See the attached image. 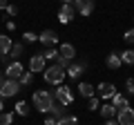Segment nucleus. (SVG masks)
I'll use <instances>...</instances> for the list:
<instances>
[{"mask_svg": "<svg viewBox=\"0 0 134 125\" xmlns=\"http://www.w3.org/2000/svg\"><path fill=\"white\" fill-rule=\"evenodd\" d=\"M31 101H34V107L38 112L49 114V110H52V105H54V94L47 92V89H38V92H34Z\"/></svg>", "mask_w": 134, "mask_h": 125, "instance_id": "nucleus-1", "label": "nucleus"}, {"mask_svg": "<svg viewBox=\"0 0 134 125\" xmlns=\"http://www.w3.org/2000/svg\"><path fill=\"white\" fill-rule=\"evenodd\" d=\"M65 76H67V72L63 67H58V65H49V67L43 72L45 83H49V85H60V83L65 81Z\"/></svg>", "mask_w": 134, "mask_h": 125, "instance_id": "nucleus-2", "label": "nucleus"}, {"mask_svg": "<svg viewBox=\"0 0 134 125\" xmlns=\"http://www.w3.org/2000/svg\"><path fill=\"white\" fill-rule=\"evenodd\" d=\"M52 94H54V101H56V103H60V105H65V107L74 103V92L69 89L67 85H58L56 89L52 92Z\"/></svg>", "mask_w": 134, "mask_h": 125, "instance_id": "nucleus-3", "label": "nucleus"}, {"mask_svg": "<svg viewBox=\"0 0 134 125\" xmlns=\"http://www.w3.org/2000/svg\"><path fill=\"white\" fill-rule=\"evenodd\" d=\"M20 81H16V78H5V83L0 85V98H11L16 96V94H20Z\"/></svg>", "mask_w": 134, "mask_h": 125, "instance_id": "nucleus-4", "label": "nucleus"}, {"mask_svg": "<svg viewBox=\"0 0 134 125\" xmlns=\"http://www.w3.org/2000/svg\"><path fill=\"white\" fill-rule=\"evenodd\" d=\"M116 94V87L112 85V83H98L96 85V96L100 98V101H107V98H112Z\"/></svg>", "mask_w": 134, "mask_h": 125, "instance_id": "nucleus-5", "label": "nucleus"}, {"mask_svg": "<svg viewBox=\"0 0 134 125\" xmlns=\"http://www.w3.org/2000/svg\"><path fill=\"white\" fill-rule=\"evenodd\" d=\"M23 74H25V67H23L20 60H14V62H9L5 67V78H16V81H18Z\"/></svg>", "mask_w": 134, "mask_h": 125, "instance_id": "nucleus-6", "label": "nucleus"}, {"mask_svg": "<svg viewBox=\"0 0 134 125\" xmlns=\"http://www.w3.org/2000/svg\"><path fill=\"white\" fill-rule=\"evenodd\" d=\"M85 69H87V60L83 58V60H78V62H74V65H69V67H67V76L72 78V81H78V78H81V74L85 72Z\"/></svg>", "mask_w": 134, "mask_h": 125, "instance_id": "nucleus-7", "label": "nucleus"}, {"mask_svg": "<svg viewBox=\"0 0 134 125\" xmlns=\"http://www.w3.org/2000/svg\"><path fill=\"white\" fill-rule=\"evenodd\" d=\"M74 16H76V9H74V5H63L60 9H58V22L67 25V22H72Z\"/></svg>", "mask_w": 134, "mask_h": 125, "instance_id": "nucleus-8", "label": "nucleus"}, {"mask_svg": "<svg viewBox=\"0 0 134 125\" xmlns=\"http://www.w3.org/2000/svg\"><path fill=\"white\" fill-rule=\"evenodd\" d=\"M72 5L76 9V14H81V16H90L94 11V0H74Z\"/></svg>", "mask_w": 134, "mask_h": 125, "instance_id": "nucleus-9", "label": "nucleus"}, {"mask_svg": "<svg viewBox=\"0 0 134 125\" xmlns=\"http://www.w3.org/2000/svg\"><path fill=\"white\" fill-rule=\"evenodd\" d=\"M116 123L119 125H134V107H125V110L116 112Z\"/></svg>", "mask_w": 134, "mask_h": 125, "instance_id": "nucleus-10", "label": "nucleus"}, {"mask_svg": "<svg viewBox=\"0 0 134 125\" xmlns=\"http://www.w3.org/2000/svg\"><path fill=\"white\" fill-rule=\"evenodd\" d=\"M45 62H47V60H45L43 52L34 54V56L29 58V72H34V74H36V72H45Z\"/></svg>", "mask_w": 134, "mask_h": 125, "instance_id": "nucleus-11", "label": "nucleus"}, {"mask_svg": "<svg viewBox=\"0 0 134 125\" xmlns=\"http://www.w3.org/2000/svg\"><path fill=\"white\" fill-rule=\"evenodd\" d=\"M38 43H43L45 47H52V45H56V43H58L56 31H52V29H45L43 34H38Z\"/></svg>", "mask_w": 134, "mask_h": 125, "instance_id": "nucleus-12", "label": "nucleus"}, {"mask_svg": "<svg viewBox=\"0 0 134 125\" xmlns=\"http://www.w3.org/2000/svg\"><path fill=\"white\" fill-rule=\"evenodd\" d=\"M78 94L83 98H92V96H96V87L92 83H78Z\"/></svg>", "mask_w": 134, "mask_h": 125, "instance_id": "nucleus-13", "label": "nucleus"}, {"mask_svg": "<svg viewBox=\"0 0 134 125\" xmlns=\"http://www.w3.org/2000/svg\"><path fill=\"white\" fill-rule=\"evenodd\" d=\"M112 105L121 112V110H125V107H130V101H127V96H123V94H119V92H116L114 96H112Z\"/></svg>", "mask_w": 134, "mask_h": 125, "instance_id": "nucleus-14", "label": "nucleus"}, {"mask_svg": "<svg viewBox=\"0 0 134 125\" xmlns=\"http://www.w3.org/2000/svg\"><path fill=\"white\" fill-rule=\"evenodd\" d=\"M58 54H60L63 58H67V60H72V58L76 56V47H74V45H69V43H63L60 49H58Z\"/></svg>", "mask_w": 134, "mask_h": 125, "instance_id": "nucleus-15", "label": "nucleus"}, {"mask_svg": "<svg viewBox=\"0 0 134 125\" xmlns=\"http://www.w3.org/2000/svg\"><path fill=\"white\" fill-rule=\"evenodd\" d=\"M98 110H100V116H103L105 121L114 118V116H116V112H119L114 105H112V103H103V107H98Z\"/></svg>", "mask_w": 134, "mask_h": 125, "instance_id": "nucleus-16", "label": "nucleus"}, {"mask_svg": "<svg viewBox=\"0 0 134 125\" xmlns=\"http://www.w3.org/2000/svg\"><path fill=\"white\" fill-rule=\"evenodd\" d=\"M121 62H123V60H121V54H119V52H112L110 56H107L105 65H107L110 69H121Z\"/></svg>", "mask_w": 134, "mask_h": 125, "instance_id": "nucleus-17", "label": "nucleus"}, {"mask_svg": "<svg viewBox=\"0 0 134 125\" xmlns=\"http://www.w3.org/2000/svg\"><path fill=\"white\" fill-rule=\"evenodd\" d=\"M49 114L54 116V118H63V116H67V107L65 105H60V103H56L54 101V105H52V110H49Z\"/></svg>", "mask_w": 134, "mask_h": 125, "instance_id": "nucleus-18", "label": "nucleus"}, {"mask_svg": "<svg viewBox=\"0 0 134 125\" xmlns=\"http://www.w3.org/2000/svg\"><path fill=\"white\" fill-rule=\"evenodd\" d=\"M11 45H14V40L9 38L7 34H0V54H9Z\"/></svg>", "mask_w": 134, "mask_h": 125, "instance_id": "nucleus-19", "label": "nucleus"}, {"mask_svg": "<svg viewBox=\"0 0 134 125\" xmlns=\"http://www.w3.org/2000/svg\"><path fill=\"white\" fill-rule=\"evenodd\" d=\"M25 54V47H23V43H14L11 45V49H9V56L14 58V60H18L20 56Z\"/></svg>", "mask_w": 134, "mask_h": 125, "instance_id": "nucleus-20", "label": "nucleus"}, {"mask_svg": "<svg viewBox=\"0 0 134 125\" xmlns=\"http://www.w3.org/2000/svg\"><path fill=\"white\" fill-rule=\"evenodd\" d=\"M14 110H16V114H18V116H29V103L27 101H18Z\"/></svg>", "mask_w": 134, "mask_h": 125, "instance_id": "nucleus-21", "label": "nucleus"}, {"mask_svg": "<svg viewBox=\"0 0 134 125\" xmlns=\"http://www.w3.org/2000/svg\"><path fill=\"white\" fill-rule=\"evenodd\" d=\"M18 81H20V85H23V87H29V85L34 83V72H25Z\"/></svg>", "mask_w": 134, "mask_h": 125, "instance_id": "nucleus-22", "label": "nucleus"}, {"mask_svg": "<svg viewBox=\"0 0 134 125\" xmlns=\"http://www.w3.org/2000/svg\"><path fill=\"white\" fill-rule=\"evenodd\" d=\"M43 56H45V60H56L58 56H60V54H58V49H54V47H47L43 52Z\"/></svg>", "mask_w": 134, "mask_h": 125, "instance_id": "nucleus-23", "label": "nucleus"}, {"mask_svg": "<svg viewBox=\"0 0 134 125\" xmlns=\"http://www.w3.org/2000/svg\"><path fill=\"white\" fill-rule=\"evenodd\" d=\"M121 60L125 62V65H134V49H127V52L121 54Z\"/></svg>", "mask_w": 134, "mask_h": 125, "instance_id": "nucleus-24", "label": "nucleus"}, {"mask_svg": "<svg viewBox=\"0 0 134 125\" xmlns=\"http://www.w3.org/2000/svg\"><path fill=\"white\" fill-rule=\"evenodd\" d=\"M56 125H78V118L76 116H63L56 121Z\"/></svg>", "mask_w": 134, "mask_h": 125, "instance_id": "nucleus-25", "label": "nucleus"}, {"mask_svg": "<svg viewBox=\"0 0 134 125\" xmlns=\"http://www.w3.org/2000/svg\"><path fill=\"white\" fill-rule=\"evenodd\" d=\"M14 123V114L9 112H0V125H11Z\"/></svg>", "mask_w": 134, "mask_h": 125, "instance_id": "nucleus-26", "label": "nucleus"}, {"mask_svg": "<svg viewBox=\"0 0 134 125\" xmlns=\"http://www.w3.org/2000/svg\"><path fill=\"white\" fill-rule=\"evenodd\" d=\"M98 107H100V98H98V96L87 98V110H92V112H94V110H98Z\"/></svg>", "mask_w": 134, "mask_h": 125, "instance_id": "nucleus-27", "label": "nucleus"}, {"mask_svg": "<svg viewBox=\"0 0 134 125\" xmlns=\"http://www.w3.org/2000/svg\"><path fill=\"white\" fill-rule=\"evenodd\" d=\"M38 40V34H34V31H25L23 34V43H36Z\"/></svg>", "mask_w": 134, "mask_h": 125, "instance_id": "nucleus-28", "label": "nucleus"}, {"mask_svg": "<svg viewBox=\"0 0 134 125\" xmlns=\"http://www.w3.org/2000/svg\"><path fill=\"white\" fill-rule=\"evenodd\" d=\"M123 38H125V43L134 45V27H132V29H127V31H125V36H123Z\"/></svg>", "mask_w": 134, "mask_h": 125, "instance_id": "nucleus-29", "label": "nucleus"}, {"mask_svg": "<svg viewBox=\"0 0 134 125\" xmlns=\"http://www.w3.org/2000/svg\"><path fill=\"white\" fill-rule=\"evenodd\" d=\"M125 89H127L130 96H134V78H127V81H125Z\"/></svg>", "mask_w": 134, "mask_h": 125, "instance_id": "nucleus-30", "label": "nucleus"}, {"mask_svg": "<svg viewBox=\"0 0 134 125\" xmlns=\"http://www.w3.org/2000/svg\"><path fill=\"white\" fill-rule=\"evenodd\" d=\"M7 14H9V16H16V14H18V7H16V5H7Z\"/></svg>", "mask_w": 134, "mask_h": 125, "instance_id": "nucleus-31", "label": "nucleus"}, {"mask_svg": "<svg viewBox=\"0 0 134 125\" xmlns=\"http://www.w3.org/2000/svg\"><path fill=\"white\" fill-rule=\"evenodd\" d=\"M0 60L5 62V65H9V62H14V60H11V56H9V54H0Z\"/></svg>", "mask_w": 134, "mask_h": 125, "instance_id": "nucleus-32", "label": "nucleus"}, {"mask_svg": "<svg viewBox=\"0 0 134 125\" xmlns=\"http://www.w3.org/2000/svg\"><path fill=\"white\" fill-rule=\"evenodd\" d=\"M45 125H56V118H54L52 114H47L45 116Z\"/></svg>", "mask_w": 134, "mask_h": 125, "instance_id": "nucleus-33", "label": "nucleus"}, {"mask_svg": "<svg viewBox=\"0 0 134 125\" xmlns=\"http://www.w3.org/2000/svg\"><path fill=\"white\" fill-rule=\"evenodd\" d=\"M7 29H9V31H11V29H16V22H14V20H9V22H7Z\"/></svg>", "mask_w": 134, "mask_h": 125, "instance_id": "nucleus-34", "label": "nucleus"}, {"mask_svg": "<svg viewBox=\"0 0 134 125\" xmlns=\"http://www.w3.org/2000/svg\"><path fill=\"white\" fill-rule=\"evenodd\" d=\"M7 5H9V0H0V9H7Z\"/></svg>", "mask_w": 134, "mask_h": 125, "instance_id": "nucleus-35", "label": "nucleus"}, {"mask_svg": "<svg viewBox=\"0 0 134 125\" xmlns=\"http://www.w3.org/2000/svg\"><path fill=\"white\" fill-rule=\"evenodd\" d=\"M103 125H119V123H116L114 118H110V121H105V123H103Z\"/></svg>", "mask_w": 134, "mask_h": 125, "instance_id": "nucleus-36", "label": "nucleus"}, {"mask_svg": "<svg viewBox=\"0 0 134 125\" xmlns=\"http://www.w3.org/2000/svg\"><path fill=\"white\" fill-rule=\"evenodd\" d=\"M5 83V72H0V85Z\"/></svg>", "mask_w": 134, "mask_h": 125, "instance_id": "nucleus-37", "label": "nucleus"}, {"mask_svg": "<svg viewBox=\"0 0 134 125\" xmlns=\"http://www.w3.org/2000/svg\"><path fill=\"white\" fill-rule=\"evenodd\" d=\"M60 2H63V5H72L74 0H60Z\"/></svg>", "mask_w": 134, "mask_h": 125, "instance_id": "nucleus-38", "label": "nucleus"}, {"mask_svg": "<svg viewBox=\"0 0 134 125\" xmlns=\"http://www.w3.org/2000/svg\"><path fill=\"white\" fill-rule=\"evenodd\" d=\"M2 110H5V103H2V98H0V112H2Z\"/></svg>", "mask_w": 134, "mask_h": 125, "instance_id": "nucleus-39", "label": "nucleus"}]
</instances>
